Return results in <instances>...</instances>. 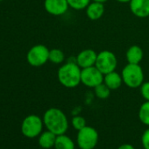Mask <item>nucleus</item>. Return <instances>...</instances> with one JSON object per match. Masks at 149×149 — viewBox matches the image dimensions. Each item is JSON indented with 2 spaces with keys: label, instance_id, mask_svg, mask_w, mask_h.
I'll return each mask as SVG.
<instances>
[{
  "label": "nucleus",
  "instance_id": "25",
  "mask_svg": "<svg viewBox=\"0 0 149 149\" xmlns=\"http://www.w3.org/2000/svg\"><path fill=\"white\" fill-rule=\"evenodd\" d=\"M116 1L121 4H129L131 2V0H116Z\"/></svg>",
  "mask_w": 149,
  "mask_h": 149
},
{
  "label": "nucleus",
  "instance_id": "24",
  "mask_svg": "<svg viewBox=\"0 0 149 149\" xmlns=\"http://www.w3.org/2000/svg\"><path fill=\"white\" fill-rule=\"evenodd\" d=\"M118 149H135L134 146L131 144H123Z\"/></svg>",
  "mask_w": 149,
  "mask_h": 149
},
{
  "label": "nucleus",
  "instance_id": "27",
  "mask_svg": "<svg viewBox=\"0 0 149 149\" xmlns=\"http://www.w3.org/2000/svg\"><path fill=\"white\" fill-rule=\"evenodd\" d=\"M1 1H3V0H0V2H1Z\"/></svg>",
  "mask_w": 149,
  "mask_h": 149
},
{
  "label": "nucleus",
  "instance_id": "10",
  "mask_svg": "<svg viewBox=\"0 0 149 149\" xmlns=\"http://www.w3.org/2000/svg\"><path fill=\"white\" fill-rule=\"evenodd\" d=\"M97 53L91 48L84 49L76 56V62L81 68L95 66Z\"/></svg>",
  "mask_w": 149,
  "mask_h": 149
},
{
  "label": "nucleus",
  "instance_id": "1",
  "mask_svg": "<svg viewBox=\"0 0 149 149\" xmlns=\"http://www.w3.org/2000/svg\"><path fill=\"white\" fill-rule=\"evenodd\" d=\"M81 72L82 68L77 64L76 61H68L59 68L57 78L63 87L74 89L81 84Z\"/></svg>",
  "mask_w": 149,
  "mask_h": 149
},
{
  "label": "nucleus",
  "instance_id": "23",
  "mask_svg": "<svg viewBox=\"0 0 149 149\" xmlns=\"http://www.w3.org/2000/svg\"><path fill=\"white\" fill-rule=\"evenodd\" d=\"M141 143L144 149H149V128H147L142 134Z\"/></svg>",
  "mask_w": 149,
  "mask_h": 149
},
{
  "label": "nucleus",
  "instance_id": "8",
  "mask_svg": "<svg viewBox=\"0 0 149 149\" xmlns=\"http://www.w3.org/2000/svg\"><path fill=\"white\" fill-rule=\"evenodd\" d=\"M104 74L96 66L82 68L81 84L88 88L94 89L100 84L104 83Z\"/></svg>",
  "mask_w": 149,
  "mask_h": 149
},
{
  "label": "nucleus",
  "instance_id": "21",
  "mask_svg": "<svg viewBox=\"0 0 149 149\" xmlns=\"http://www.w3.org/2000/svg\"><path fill=\"white\" fill-rule=\"evenodd\" d=\"M72 125L73 127L79 131L81 129H83L84 127L86 126V120L84 117L82 116H74L73 118H72Z\"/></svg>",
  "mask_w": 149,
  "mask_h": 149
},
{
  "label": "nucleus",
  "instance_id": "6",
  "mask_svg": "<svg viewBox=\"0 0 149 149\" xmlns=\"http://www.w3.org/2000/svg\"><path fill=\"white\" fill-rule=\"evenodd\" d=\"M95 66L104 74L115 71L118 66V59L115 54L110 50H103L97 53Z\"/></svg>",
  "mask_w": 149,
  "mask_h": 149
},
{
  "label": "nucleus",
  "instance_id": "7",
  "mask_svg": "<svg viewBox=\"0 0 149 149\" xmlns=\"http://www.w3.org/2000/svg\"><path fill=\"white\" fill-rule=\"evenodd\" d=\"M49 49L41 44L35 45L29 49L26 54L27 62L33 67H40L48 61Z\"/></svg>",
  "mask_w": 149,
  "mask_h": 149
},
{
  "label": "nucleus",
  "instance_id": "9",
  "mask_svg": "<svg viewBox=\"0 0 149 149\" xmlns=\"http://www.w3.org/2000/svg\"><path fill=\"white\" fill-rule=\"evenodd\" d=\"M44 8L47 13L53 16H61L69 8L67 0H45Z\"/></svg>",
  "mask_w": 149,
  "mask_h": 149
},
{
  "label": "nucleus",
  "instance_id": "20",
  "mask_svg": "<svg viewBox=\"0 0 149 149\" xmlns=\"http://www.w3.org/2000/svg\"><path fill=\"white\" fill-rule=\"evenodd\" d=\"M68 4L70 8L76 11H83L85 10L91 0H67Z\"/></svg>",
  "mask_w": 149,
  "mask_h": 149
},
{
  "label": "nucleus",
  "instance_id": "19",
  "mask_svg": "<svg viewBox=\"0 0 149 149\" xmlns=\"http://www.w3.org/2000/svg\"><path fill=\"white\" fill-rule=\"evenodd\" d=\"M111 89L105 85L104 83L100 84L99 85H97V87L94 88V92L95 95L97 98L99 99H106L110 97L111 95Z\"/></svg>",
  "mask_w": 149,
  "mask_h": 149
},
{
  "label": "nucleus",
  "instance_id": "18",
  "mask_svg": "<svg viewBox=\"0 0 149 149\" xmlns=\"http://www.w3.org/2000/svg\"><path fill=\"white\" fill-rule=\"evenodd\" d=\"M139 118L142 124L149 126V101L143 103L139 110Z\"/></svg>",
  "mask_w": 149,
  "mask_h": 149
},
{
  "label": "nucleus",
  "instance_id": "17",
  "mask_svg": "<svg viewBox=\"0 0 149 149\" xmlns=\"http://www.w3.org/2000/svg\"><path fill=\"white\" fill-rule=\"evenodd\" d=\"M49 61L54 64H61L65 61V54L59 48H53L49 50Z\"/></svg>",
  "mask_w": 149,
  "mask_h": 149
},
{
  "label": "nucleus",
  "instance_id": "11",
  "mask_svg": "<svg viewBox=\"0 0 149 149\" xmlns=\"http://www.w3.org/2000/svg\"><path fill=\"white\" fill-rule=\"evenodd\" d=\"M129 7L132 13L137 18L149 17V0H131Z\"/></svg>",
  "mask_w": 149,
  "mask_h": 149
},
{
  "label": "nucleus",
  "instance_id": "15",
  "mask_svg": "<svg viewBox=\"0 0 149 149\" xmlns=\"http://www.w3.org/2000/svg\"><path fill=\"white\" fill-rule=\"evenodd\" d=\"M57 135L50 131L43 132L40 134L39 137V145L45 149H49L54 146L55 140H56Z\"/></svg>",
  "mask_w": 149,
  "mask_h": 149
},
{
  "label": "nucleus",
  "instance_id": "5",
  "mask_svg": "<svg viewBox=\"0 0 149 149\" xmlns=\"http://www.w3.org/2000/svg\"><path fill=\"white\" fill-rule=\"evenodd\" d=\"M77 141L81 149H94L98 142V132L95 128L86 125L78 131Z\"/></svg>",
  "mask_w": 149,
  "mask_h": 149
},
{
  "label": "nucleus",
  "instance_id": "2",
  "mask_svg": "<svg viewBox=\"0 0 149 149\" xmlns=\"http://www.w3.org/2000/svg\"><path fill=\"white\" fill-rule=\"evenodd\" d=\"M47 129L56 135L65 134L68 128V120L65 113L58 108H49L43 116Z\"/></svg>",
  "mask_w": 149,
  "mask_h": 149
},
{
  "label": "nucleus",
  "instance_id": "16",
  "mask_svg": "<svg viewBox=\"0 0 149 149\" xmlns=\"http://www.w3.org/2000/svg\"><path fill=\"white\" fill-rule=\"evenodd\" d=\"M54 147L55 149H74V143L68 136L61 134L57 135Z\"/></svg>",
  "mask_w": 149,
  "mask_h": 149
},
{
  "label": "nucleus",
  "instance_id": "4",
  "mask_svg": "<svg viewBox=\"0 0 149 149\" xmlns=\"http://www.w3.org/2000/svg\"><path fill=\"white\" fill-rule=\"evenodd\" d=\"M43 119L37 115H29L26 117L21 125V132L24 136L29 139L39 136L43 128Z\"/></svg>",
  "mask_w": 149,
  "mask_h": 149
},
{
  "label": "nucleus",
  "instance_id": "14",
  "mask_svg": "<svg viewBox=\"0 0 149 149\" xmlns=\"http://www.w3.org/2000/svg\"><path fill=\"white\" fill-rule=\"evenodd\" d=\"M143 50L142 48L138 45H132L131 46L125 54V58L128 63L131 64H139L141 61L143 60Z\"/></svg>",
  "mask_w": 149,
  "mask_h": 149
},
{
  "label": "nucleus",
  "instance_id": "3",
  "mask_svg": "<svg viewBox=\"0 0 149 149\" xmlns=\"http://www.w3.org/2000/svg\"><path fill=\"white\" fill-rule=\"evenodd\" d=\"M121 77L123 84L131 89L139 88L144 83V72L139 64H126L121 71Z\"/></svg>",
  "mask_w": 149,
  "mask_h": 149
},
{
  "label": "nucleus",
  "instance_id": "26",
  "mask_svg": "<svg viewBox=\"0 0 149 149\" xmlns=\"http://www.w3.org/2000/svg\"><path fill=\"white\" fill-rule=\"evenodd\" d=\"M91 1H95V2H99V3L104 4V3H106L108 1V0H91Z\"/></svg>",
  "mask_w": 149,
  "mask_h": 149
},
{
  "label": "nucleus",
  "instance_id": "22",
  "mask_svg": "<svg viewBox=\"0 0 149 149\" xmlns=\"http://www.w3.org/2000/svg\"><path fill=\"white\" fill-rule=\"evenodd\" d=\"M140 94L146 101H149V82H144L139 87Z\"/></svg>",
  "mask_w": 149,
  "mask_h": 149
},
{
  "label": "nucleus",
  "instance_id": "13",
  "mask_svg": "<svg viewBox=\"0 0 149 149\" xmlns=\"http://www.w3.org/2000/svg\"><path fill=\"white\" fill-rule=\"evenodd\" d=\"M104 84L107 85L111 91H116L119 89L123 84V79L121 74L117 71H112L104 76Z\"/></svg>",
  "mask_w": 149,
  "mask_h": 149
},
{
  "label": "nucleus",
  "instance_id": "12",
  "mask_svg": "<svg viewBox=\"0 0 149 149\" xmlns=\"http://www.w3.org/2000/svg\"><path fill=\"white\" fill-rule=\"evenodd\" d=\"M104 4L91 1L85 9L87 17L91 20H97L103 17L104 14Z\"/></svg>",
  "mask_w": 149,
  "mask_h": 149
}]
</instances>
